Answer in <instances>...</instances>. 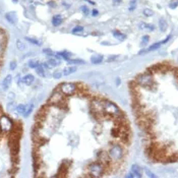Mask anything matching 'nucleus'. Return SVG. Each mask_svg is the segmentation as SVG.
<instances>
[{
  "label": "nucleus",
  "mask_w": 178,
  "mask_h": 178,
  "mask_svg": "<svg viewBox=\"0 0 178 178\" xmlns=\"http://www.w3.org/2000/svg\"><path fill=\"white\" fill-rule=\"evenodd\" d=\"M104 168H105V166L100 162L90 164L88 166V173L90 174L89 176L90 177H100L103 174Z\"/></svg>",
  "instance_id": "f257e3e1"
},
{
  "label": "nucleus",
  "mask_w": 178,
  "mask_h": 178,
  "mask_svg": "<svg viewBox=\"0 0 178 178\" xmlns=\"http://www.w3.org/2000/svg\"><path fill=\"white\" fill-rule=\"evenodd\" d=\"M136 85L144 87V88H151L154 86V82H153L152 73H143V74L138 75L136 78Z\"/></svg>",
  "instance_id": "f03ea898"
},
{
  "label": "nucleus",
  "mask_w": 178,
  "mask_h": 178,
  "mask_svg": "<svg viewBox=\"0 0 178 178\" xmlns=\"http://www.w3.org/2000/svg\"><path fill=\"white\" fill-rule=\"evenodd\" d=\"M13 129V122L10 118L7 116L2 115L0 116V131H2L4 133L11 132Z\"/></svg>",
  "instance_id": "7ed1b4c3"
},
{
  "label": "nucleus",
  "mask_w": 178,
  "mask_h": 178,
  "mask_svg": "<svg viewBox=\"0 0 178 178\" xmlns=\"http://www.w3.org/2000/svg\"><path fill=\"white\" fill-rule=\"evenodd\" d=\"M108 155H109L111 160H113V161H120L123 157V149L119 145H114L109 150Z\"/></svg>",
  "instance_id": "20e7f679"
},
{
  "label": "nucleus",
  "mask_w": 178,
  "mask_h": 178,
  "mask_svg": "<svg viewBox=\"0 0 178 178\" xmlns=\"http://www.w3.org/2000/svg\"><path fill=\"white\" fill-rule=\"evenodd\" d=\"M60 92L66 96H71L76 92V85L73 83H64L59 87Z\"/></svg>",
  "instance_id": "39448f33"
},
{
  "label": "nucleus",
  "mask_w": 178,
  "mask_h": 178,
  "mask_svg": "<svg viewBox=\"0 0 178 178\" xmlns=\"http://www.w3.org/2000/svg\"><path fill=\"white\" fill-rule=\"evenodd\" d=\"M59 64V62H58L56 59H54V58H50V59H48L47 62L43 63V67L44 68H51V67H55L57 66V65Z\"/></svg>",
  "instance_id": "423d86ee"
},
{
  "label": "nucleus",
  "mask_w": 178,
  "mask_h": 178,
  "mask_svg": "<svg viewBox=\"0 0 178 178\" xmlns=\"http://www.w3.org/2000/svg\"><path fill=\"white\" fill-rule=\"evenodd\" d=\"M5 18L8 20L10 24H16L17 22V16H16V13L11 11V12H7L5 14Z\"/></svg>",
  "instance_id": "0eeeda50"
},
{
  "label": "nucleus",
  "mask_w": 178,
  "mask_h": 178,
  "mask_svg": "<svg viewBox=\"0 0 178 178\" xmlns=\"http://www.w3.org/2000/svg\"><path fill=\"white\" fill-rule=\"evenodd\" d=\"M11 82H12V76H11L10 74H8L2 82V89L4 91L8 90L9 87H10V85H11Z\"/></svg>",
  "instance_id": "6e6552de"
},
{
  "label": "nucleus",
  "mask_w": 178,
  "mask_h": 178,
  "mask_svg": "<svg viewBox=\"0 0 178 178\" xmlns=\"http://www.w3.org/2000/svg\"><path fill=\"white\" fill-rule=\"evenodd\" d=\"M34 80H35V77L33 74H27L26 76L23 78V83H25L27 86H30V85H32L33 83H34Z\"/></svg>",
  "instance_id": "1a4fd4ad"
},
{
  "label": "nucleus",
  "mask_w": 178,
  "mask_h": 178,
  "mask_svg": "<svg viewBox=\"0 0 178 178\" xmlns=\"http://www.w3.org/2000/svg\"><path fill=\"white\" fill-rule=\"evenodd\" d=\"M131 172L133 173L134 177H142V173H140V168L137 165H133L131 167Z\"/></svg>",
  "instance_id": "9d476101"
},
{
  "label": "nucleus",
  "mask_w": 178,
  "mask_h": 178,
  "mask_svg": "<svg viewBox=\"0 0 178 178\" xmlns=\"http://www.w3.org/2000/svg\"><path fill=\"white\" fill-rule=\"evenodd\" d=\"M61 23H62V17H61L60 15H55V16H53V18H52V24H53V26H55V27L60 26Z\"/></svg>",
  "instance_id": "9b49d317"
},
{
  "label": "nucleus",
  "mask_w": 178,
  "mask_h": 178,
  "mask_svg": "<svg viewBox=\"0 0 178 178\" xmlns=\"http://www.w3.org/2000/svg\"><path fill=\"white\" fill-rule=\"evenodd\" d=\"M91 61H92V63H94V64L101 63L102 61H103V56L102 55H94V56H92V58H91Z\"/></svg>",
  "instance_id": "f8f14e48"
},
{
  "label": "nucleus",
  "mask_w": 178,
  "mask_h": 178,
  "mask_svg": "<svg viewBox=\"0 0 178 178\" xmlns=\"http://www.w3.org/2000/svg\"><path fill=\"white\" fill-rule=\"evenodd\" d=\"M76 71V66H68L66 68H64L63 70V75H69L71 73L75 72Z\"/></svg>",
  "instance_id": "ddd939ff"
},
{
  "label": "nucleus",
  "mask_w": 178,
  "mask_h": 178,
  "mask_svg": "<svg viewBox=\"0 0 178 178\" xmlns=\"http://www.w3.org/2000/svg\"><path fill=\"white\" fill-rule=\"evenodd\" d=\"M113 36L115 37L117 40H119V41H123V40L126 38L124 34H122L121 32H118V31H114V32H113Z\"/></svg>",
  "instance_id": "4468645a"
},
{
  "label": "nucleus",
  "mask_w": 178,
  "mask_h": 178,
  "mask_svg": "<svg viewBox=\"0 0 178 178\" xmlns=\"http://www.w3.org/2000/svg\"><path fill=\"white\" fill-rule=\"evenodd\" d=\"M33 108H34V105L33 104H29V105H26V109H25V113L24 116H29L31 114V112L33 111Z\"/></svg>",
  "instance_id": "2eb2a0df"
},
{
  "label": "nucleus",
  "mask_w": 178,
  "mask_h": 178,
  "mask_svg": "<svg viewBox=\"0 0 178 178\" xmlns=\"http://www.w3.org/2000/svg\"><path fill=\"white\" fill-rule=\"evenodd\" d=\"M159 26H160V30L162 31V32H164V31H166V29H167V23H166V20L164 18H161L159 20Z\"/></svg>",
  "instance_id": "dca6fc26"
},
{
  "label": "nucleus",
  "mask_w": 178,
  "mask_h": 178,
  "mask_svg": "<svg viewBox=\"0 0 178 178\" xmlns=\"http://www.w3.org/2000/svg\"><path fill=\"white\" fill-rule=\"evenodd\" d=\"M36 72L38 73L40 76H44L45 75V72H44V67L42 64H39L38 66L36 67Z\"/></svg>",
  "instance_id": "f3484780"
},
{
  "label": "nucleus",
  "mask_w": 178,
  "mask_h": 178,
  "mask_svg": "<svg viewBox=\"0 0 178 178\" xmlns=\"http://www.w3.org/2000/svg\"><path fill=\"white\" fill-rule=\"evenodd\" d=\"M68 63L69 64H84L85 61L80 60V59H70V60H68Z\"/></svg>",
  "instance_id": "a211bd4d"
},
{
  "label": "nucleus",
  "mask_w": 178,
  "mask_h": 178,
  "mask_svg": "<svg viewBox=\"0 0 178 178\" xmlns=\"http://www.w3.org/2000/svg\"><path fill=\"white\" fill-rule=\"evenodd\" d=\"M26 40H27V41H29V42H31L32 44H35V45H38V46H40L42 44L40 41H38V40H36V39L30 38V37H27Z\"/></svg>",
  "instance_id": "6ab92c4d"
},
{
  "label": "nucleus",
  "mask_w": 178,
  "mask_h": 178,
  "mask_svg": "<svg viewBox=\"0 0 178 178\" xmlns=\"http://www.w3.org/2000/svg\"><path fill=\"white\" fill-rule=\"evenodd\" d=\"M25 109H26V105H23V104H20V105H18L16 107V112L19 114H24L25 113Z\"/></svg>",
  "instance_id": "aec40b11"
},
{
  "label": "nucleus",
  "mask_w": 178,
  "mask_h": 178,
  "mask_svg": "<svg viewBox=\"0 0 178 178\" xmlns=\"http://www.w3.org/2000/svg\"><path fill=\"white\" fill-rule=\"evenodd\" d=\"M162 42H159V43H156V44H154V45H152L151 46L150 48H149L148 50H147V51H153V50H156V49H158V48L160 47V46L162 45Z\"/></svg>",
  "instance_id": "412c9836"
},
{
  "label": "nucleus",
  "mask_w": 178,
  "mask_h": 178,
  "mask_svg": "<svg viewBox=\"0 0 178 178\" xmlns=\"http://www.w3.org/2000/svg\"><path fill=\"white\" fill-rule=\"evenodd\" d=\"M59 55L61 56V58H64V59L68 60L69 58H70L71 54H70V53H68V52H61V53H59Z\"/></svg>",
  "instance_id": "4be33fe9"
},
{
  "label": "nucleus",
  "mask_w": 178,
  "mask_h": 178,
  "mask_svg": "<svg viewBox=\"0 0 178 178\" xmlns=\"http://www.w3.org/2000/svg\"><path fill=\"white\" fill-rule=\"evenodd\" d=\"M38 65H39V62L37 60H30V62H29V66L32 67V68H36Z\"/></svg>",
  "instance_id": "5701e85b"
},
{
  "label": "nucleus",
  "mask_w": 178,
  "mask_h": 178,
  "mask_svg": "<svg viewBox=\"0 0 178 178\" xmlns=\"http://www.w3.org/2000/svg\"><path fill=\"white\" fill-rule=\"evenodd\" d=\"M140 28H143V29H148V30H150V31L154 30V27H153V25H148V24H142Z\"/></svg>",
  "instance_id": "b1692460"
},
{
  "label": "nucleus",
  "mask_w": 178,
  "mask_h": 178,
  "mask_svg": "<svg viewBox=\"0 0 178 178\" xmlns=\"http://www.w3.org/2000/svg\"><path fill=\"white\" fill-rule=\"evenodd\" d=\"M16 45H17V48H18L19 50H24L25 48H26V46H25V44L23 43V42H20L19 40H17L16 42Z\"/></svg>",
  "instance_id": "393cba45"
},
{
  "label": "nucleus",
  "mask_w": 178,
  "mask_h": 178,
  "mask_svg": "<svg viewBox=\"0 0 178 178\" xmlns=\"http://www.w3.org/2000/svg\"><path fill=\"white\" fill-rule=\"evenodd\" d=\"M170 8H172V9H174V8H176V7L178 6V0H174V1H172L171 3H170Z\"/></svg>",
  "instance_id": "a878e982"
},
{
  "label": "nucleus",
  "mask_w": 178,
  "mask_h": 178,
  "mask_svg": "<svg viewBox=\"0 0 178 178\" xmlns=\"http://www.w3.org/2000/svg\"><path fill=\"white\" fill-rule=\"evenodd\" d=\"M153 13H154V12H153L151 9H149V8L144 9V14L147 15V16H151V15H153Z\"/></svg>",
  "instance_id": "bb28decb"
},
{
  "label": "nucleus",
  "mask_w": 178,
  "mask_h": 178,
  "mask_svg": "<svg viewBox=\"0 0 178 178\" xmlns=\"http://www.w3.org/2000/svg\"><path fill=\"white\" fill-rule=\"evenodd\" d=\"M83 30H84L83 27H75V28L72 30V33L73 34H75V33H77V32H82Z\"/></svg>",
  "instance_id": "cd10ccee"
},
{
  "label": "nucleus",
  "mask_w": 178,
  "mask_h": 178,
  "mask_svg": "<svg viewBox=\"0 0 178 178\" xmlns=\"http://www.w3.org/2000/svg\"><path fill=\"white\" fill-rule=\"evenodd\" d=\"M82 11H83V13H84L85 15H87V14H89V13H90V10H89V8H88V7H86V6H82Z\"/></svg>",
  "instance_id": "c85d7f7f"
},
{
  "label": "nucleus",
  "mask_w": 178,
  "mask_h": 178,
  "mask_svg": "<svg viewBox=\"0 0 178 178\" xmlns=\"http://www.w3.org/2000/svg\"><path fill=\"white\" fill-rule=\"evenodd\" d=\"M43 52H44L45 54H47V55H53V56L55 55V53H54V52H52L50 49H44Z\"/></svg>",
  "instance_id": "c756f323"
},
{
  "label": "nucleus",
  "mask_w": 178,
  "mask_h": 178,
  "mask_svg": "<svg viewBox=\"0 0 178 178\" xmlns=\"http://www.w3.org/2000/svg\"><path fill=\"white\" fill-rule=\"evenodd\" d=\"M135 5H136V1H135V0H132V1H131V3H130L129 10H133V9H134V7H135Z\"/></svg>",
  "instance_id": "7c9ffc66"
},
{
  "label": "nucleus",
  "mask_w": 178,
  "mask_h": 178,
  "mask_svg": "<svg viewBox=\"0 0 178 178\" xmlns=\"http://www.w3.org/2000/svg\"><path fill=\"white\" fill-rule=\"evenodd\" d=\"M15 67H16V62H15V61H11L9 68H10L11 70H13V69H15Z\"/></svg>",
  "instance_id": "2f4dec72"
},
{
  "label": "nucleus",
  "mask_w": 178,
  "mask_h": 178,
  "mask_svg": "<svg viewBox=\"0 0 178 178\" xmlns=\"http://www.w3.org/2000/svg\"><path fill=\"white\" fill-rule=\"evenodd\" d=\"M148 42H149V37L144 36V38H143V44H147Z\"/></svg>",
  "instance_id": "473e14b6"
},
{
  "label": "nucleus",
  "mask_w": 178,
  "mask_h": 178,
  "mask_svg": "<svg viewBox=\"0 0 178 178\" xmlns=\"http://www.w3.org/2000/svg\"><path fill=\"white\" fill-rule=\"evenodd\" d=\"M53 76L55 77V78H59V77H61V72H59V71H57V72H55L53 74Z\"/></svg>",
  "instance_id": "72a5a7b5"
},
{
  "label": "nucleus",
  "mask_w": 178,
  "mask_h": 178,
  "mask_svg": "<svg viewBox=\"0 0 178 178\" xmlns=\"http://www.w3.org/2000/svg\"><path fill=\"white\" fill-rule=\"evenodd\" d=\"M118 56L117 55H114V56H110L109 57V59H108V62H110V61H113V60H115L116 58H117Z\"/></svg>",
  "instance_id": "f704fd0d"
},
{
  "label": "nucleus",
  "mask_w": 178,
  "mask_h": 178,
  "mask_svg": "<svg viewBox=\"0 0 178 178\" xmlns=\"http://www.w3.org/2000/svg\"><path fill=\"white\" fill-rule=\"evenodd\" d=\"M3 50H4V44L0 42V52H3Z\"/></svg>",
  "instance_id": "c9c22d12"
},
{
  "label": "nucleus",
  "mask_w": 178,
  "mask_h": 178,
  "mask_svg": "<svg viewBox=\"0 0 178 178\" xmlns=\"http://www.w3.org/2000/svg\"><path fill=\"white\" fill-rule=\"evenodd\" d=\"M147 174H148L149 176H150V177H155V175L153 173H151L150 171H149V170H147Z\"/></svg>",
  "instance_id": "e433bc0d"
},
{
  "label": "nucleus",
  "mask_w": 178,
  "mask_h": 178,
  "mask_svg": "<svg viewBox=\"0 0 178 178\" xmlns=\"http://www.w3.org/2000/svg\"><path fill=\"white\" fill-rule=\"evenodd\" d=\"M121 2V0H114V4H115V5H117V4H119V3H120Z\"/></svg>",
  "instance_id": "4c0bfd02"
},
{
  "label": "nucleus",
  "mask_w": 178,
  "mask_h": 178,
  "mask_svg": "<svg viewBox=\"0 0 178 178\" xmlns=\"http://www.w3.org/2000/svg\"><path fill=\"white\" fill-rule=\"evenodd\" d=\"M92 13H93V15H97V14H98V10H96V9H94Z\"/></svg>",
  "instance_id": "58836bf2"
},
{
  "label": "nucleus",
  "mask_w": 178,
  "mask_h": 178,
  "mask_svg": "<svg viewBox=\"0 0 178 178\" xmlns=\"http://www.w3.org/2000/svg\"><path fill=\"white\" fill-rule=\"evenodd\" d=\"M13 1H14V2H17V0H13Z\"/></svg>",
  "instance_id": "ea45409f"
}]
</instances>
